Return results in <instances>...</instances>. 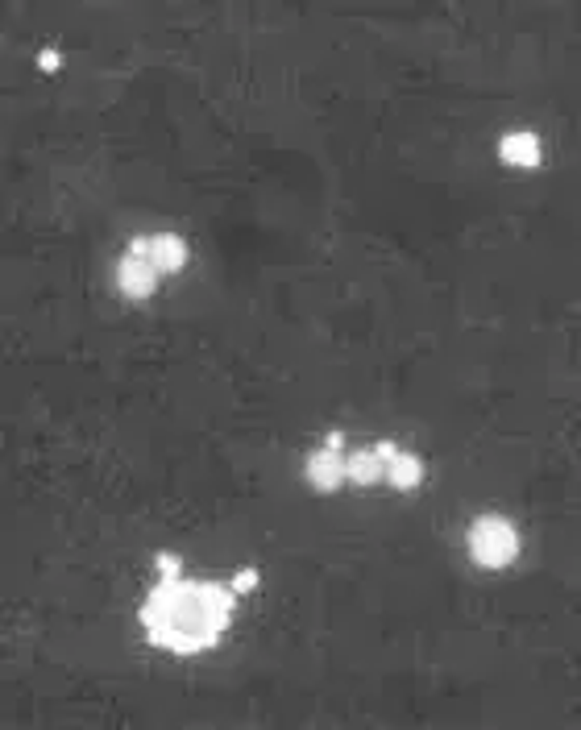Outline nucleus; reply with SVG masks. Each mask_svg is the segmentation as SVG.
<instances>
[{
    "instance_id": "obj_1",
    "label": "nucleus",
    "mask_w": 581,
    "mask_h": 730,
    "mask_svg": "<svg viewBox=\"0 0 581 730\" xmlns=\"http://www.w3.org/2000/svg\"><path fill=\"white\" fill-rule=\"evenodd\" d=\"M237 594L216 581H158L154 594L142 606V627L154 648H166L175 656H196L216 648L220 631L233 619Z\"/></svg>"
},
{
    "instance_id": "obj_2",
    "label": "nucleus",
    "mask_w": 581,
    "mask_h": 730,
    "mask_svg": "<svg viewBox=\"0 0 581 730\" xmlns=\"http://www.w3.org/2000/svg\"><path fill=\"white\" fill-rule=\"evenodd\" d=\"M469 556L478 569H507L519 556V531L503 515H482L469 523Z\"/></svg>"
},
{
    "instance_id": "obj_3",
    "label": "nucleus",
    "mask_w": 581,
    "mask_h": 730,
    "mask_svg": "<svg viewBox=\"0 0 581 730\" xmlns=\"http://www.w3.org/2000/svg\"><path fill=\"white\" fill-rule=\"evenodd\" d=\"M303 473H308V482L316 494H337L345 486V453H337V448H316V453L308 457V465H303Z\"/></svg>"
},
{
    "instance_id": "obj_4",
    "label": "nucleus",
    "mask_w": 581,
    "mask_h": 730,
    "mask_svg": "<svg viewBox=\"0 0 581 730\" xmlns=\"http://www.w3.org/2000/svg\"><path fill=\"white\" fill-rule=\"evenodd\" d=\"M158 270H154V262L150 258H121L117 262V287H121V295L125 299H150L154 291H158Z\"/></svg>"
},
{
    "instance_id": "obj_5",
    "label": "nucleus",
    "mask_w": 581,
    "mask_h": 730,
    "mask_svg": "<svg viewBox=\"0 0 581 730\" xmlns=\"http://www.w3.org/2000/svg\"><path fill=\"white\" fill-rule=\"evenodd\" d=\"M498 158L507 166H519V171H536L540 166V137L528 133V129H515L498 142Z\"/></svg>"
},
{
    "instance_id": "obj_6",
    "label": "nucleus",
    "mask_w": 581,
    "mask_h": 730,
    "mask_svg": "<svg viewBox=\"0 0 581 730\" xmlns=\"http://www.w3.org/2000/svg\"><path fill=\"white\" fill-rule=\"evenodd\" d=\"M345 482H353V486L386 482V461L374 453V448H345Z\"/></svg>"
},
{
    "instance_id": "obj_7",
    "label": "nucleus",
    "mask_w": 581,
    "mask_h": 730,
    "mask_svg": "<svg viewBox=\"0 0 581 730\" xmlns=\"http://www.w3.org/2000/svg\"><path fill=\"white\" fill-rule=\"evenodd\" d=\"M150 262L158 274H179L187 266V241L179 233H158L154 249H150Z\"/></svg>"
},
{
    "instance_id": "obj_8",
    "label": "nucleus",
    "mask_w": 581,
    "mask_h": 730,
    "mask_svg": "<svg viewBox=\"0 0 581 730\" xmlns=\"http://www.w3.org/2000/svg\"><path fill=\"white\" fill-rule=\"evenodd\" d=\"M386 482H391L395 490H415L424 482V461L415 453H407V448H399V453L386 461Z\"/></svg>"
},
{
    "instance_id": "obj_9",
    "label": "nucleus",
    "mask_w": 581,
    "mask_h": 730,
    "mask_svg": "<svg viewBox=\"0 0 581 730\" xmlns=\"http://www.w3.org/2000/svg\"><path fill=\"white\" fill-rule=\"evenodd\" d=\"M154 569H158V581H175V577H183V560L175 552H158Z\"/></svg>"
},
{
    "instance_id": "obj_10",
    "label": "nucleus",
    "mask_w": 581,
    "mask_h": 730,
    "mask_svg": "<svg viewBox=\"0 0 581 730\" xmlns=\"http://www.w3.org/2000/svg\"><path fill=\"white\" fill-rule=\"evenodd\" d=\"M262 585V577H258V569H241L233 581H229V589L233 594H254V589Z\"/></svg>"
},
{
    "instance_id": "obj_11",
    "label": "nucleus",
    "mask_w": 581,
    "mask_h": 730,
    "mask_svg": "<svg viewBox=\"0 0 581 730\" xmlns=\"http://www.w3.org/2000/svg\"><path fill=\"white\" fill-rule=\"evenodd\" d=\"M150 249H154V237H133L125 254H129V258H150Z\"/></svg>"
},
{
    "instance_id": "obj_12",
    "label": "nucleus",
    "mask_w": 581,
    "mask_h": 730,
    "mask_svg": "<svg viewBox=\"0 0 581 730\" xmlns=\"http://www.w3.org/2000/svg\"><path fill=\"white\" fill-rule=\"evenodd\" d=\"M38 67H42V71H59V67H63V54H59V50H42V54H38Z\"/></svg>"
},
{
    "instance_id": "obj_13",
    "label": "nucleus",
    "mask_w": 581,
    "mask_h": 730,
    "mask_svg": "<svg viewBox=\"0 0 581 730\" xmlns=\"http://www.w3.org/2000/svg\"><path fill=\"white\" fill-rule=\"evenodd\" d=\"M370 448H374V453H378V457H382V461H391V457H395V453H399V444H395V440H374V444H370Z\"/></svg>"
},
{
    "instance_id": "obj_14",
    "label": "nucleus",
    "mask_w": 581,
    "mask_h": 730,
    "mask_svg": "<svg viewBox=\"0 0 581 730\" xmlns=\"http://www.w3.org/2000/svg\"><path fill=\"white\" fill-rule=\"evenodd\" d=\"M324 448H337V453H345V432H328L324 436Z\"/></svg>"
}]
</instances>
